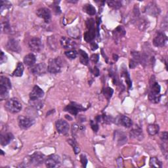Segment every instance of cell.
Instances as JSON below:
<instances>
[{
    "label": "cell",
    "mask_w": 168,
    "mask_h": 168,
    "mask_svg": "<svg viewBox=\"0 0 168 168\" xmlns=\"http://www.w3.org/2000/svg\"><path fill=\"white\" fill-rule=\"evenodd\" d=\"M68 34L70 35L72 38H76V39H78L80 38V30L77 28V27L75 28H70L68 30Z\"/></svg>",
    "instance_id": "obj_30"
},
{
    "label": "cell",
    "mask_w": 168,
    "mask_h": 168,
    "mask_svg": "<svg viewBox=\"0 0 168 168\" xmlns=\"http://www.w3.org/2000/svg\"><path fill=\"white\" fill-rule=\"evenodd\" d=\"M5 109L9 113L16 114L19 113L22 110V104H21V102L19 101L18 98H11L6 102L5 105Z\"/></svg>",
    "instance_id": "obj_2"
},
{
    "label": "cell",
    "mask_w": 168,
    "mask_h": 168,
    "mask_svg": "<svg viewBox=\"0 0 168 168\" xmlns=\"http://www.w3.org/2000/svg\"><path fill=\"white\" fill-rule=\"evenodd\" d=\"M113 57H114V61H117V60L118 59V55H113Z\"/></svg>",
    "instance_id": "obj_48"
},
{
    "label": "cell",
    "mask_w": 168,
    "mask_h": 168,
    "mask_svg": "<svg viewBox=\"0 0 168 168\" xmlns=\"http://www.w3.org/2000/svg\"><path fill=\"white\" fill-rule=\"evenodd\" d=\"M145 13L146 14L150 15L153 16H158L160 13V8L154 2L149 3L146 7Z\"/></svg>",
    "instance_id": "obj_14"
},
{
    "label": "cell",
    "mask_w": 168,
    "mask_h": 168,
    "mask_svg": "<svg viewBox=\"0 0 168 168\" xmlns=\"http://www.w3.org/2000/svg\"><path fill=\"white\" fill-rule=\"evenodd\" d=\"M36 61V56L33 53H30L26 55L24 58V63L28 66H33Z\"/></svg>",
    "instance_id": "obj_22"
},
{
    "label": "cell",
    "mask_w": 168,
    "mask_h": 168,
    "mask_svg": "<svg viewBox=\"0 0 168 168\" xmlns=\"http://www.w3.org/2000/svg\"><path fill=\"white\" fill-rule=\"evenodd\" d=\"M122 74H123L122 76L124 77L125 81H126V84L128 85V88H131V87L132 86V83H131V81L130 80V75H129L127 70H126V69H125V70H123V72H122Z\"/></svg>",
    "instance_id": "obj_34"
},
{
    "label": "cell",
    "mask_w": 168,
    "mask_h": 168,
    "mask_svg": "<svg viewBox=\"0 0 168 168\" xmlns=\"http://www.w3.org/2000/svg\"><path fill=\"white\" fill-rule=\"evenodd\" d=\"M117 122L119 125H121V126L127 128H130L133 126V122L131 119L123 115L119 116L117 119Z\"/></svg>",
    "instance_id": "obj_19"
},
{
    "label": "cell",
    "mask_w": 168,
    "mask_h": 168,
    "mask_svg": "<svg viewBox=\"0 0 168 168\" xmlns=\"http://www.w3.org/2000/svg\"><path fill=\"white\" fill-rule=\"evenodd\" d=\"M68 142L69 143V144H70V145H72V146L73 147V149H74V151L75 154H78L80 152V148L78 147V146H77L76 145V144L75 143L74 141H73L72 139H69L68 141Z\"/></svg>",
    "instance_id": "obj_38"
},
{
    "label": "cell",
    "mask_w": 168,
    "mask_h": 168,
    "mask_svg": "<svg viewBox=\"0 0 168 168\" xmlns=\"http://www.w3.org/2000/svg\"><path fill=\"white\" fill-rule=\"evenodd\" d=\"M60 42H61V46L64 49H72L75 48L76 46V44L74 41L72 40L70 38L64 36L61 38Z\"/></svg>",
    "instance_id": "obj_17"
},
{
    "label": "cell",
    "mask_w": 168,
    "mask_h": 168,
    "mask_svg": "<svg viewBox=\"0 0 168 168\" xmlns=\"http://www.w3.org/2000/svg\"><path fill=\"white\" fill-rule=\"evenodd\" d=\"M28 45L31 51L36 53L40 52L43 48L41 40L38 38H32L31 40L29 41Z\"/></svg>",
    "instance_id": "obj_9"
},
{
    "label": "cell",
    "mask_w": 168,
    "mask_h": 168,
    "mask_svg": "<svg viewBox=\"0 0 168 168\" xmlns=\"http://www.w3.org/2000/svg\"><path fill=\"white\" fill-rule=\"evenodd\" d=\"M65 55L67 57L70 59H74L77 57V53L75 50H70L68 51H66Z\"/></svg>",
    "instance_id": "obj_37"
},
{
    "label": "cell",
    "mask_w": 168,
    "mask_h": 168,
    "mask_svg": "<svg viewBox=\"0 0 168 168\" xmlns=\"http://www.w3.org/2000/svg\"><path fill=\"white\" fill-rule=\"evenodd\" d=\"M137 65H138V63L136 61H135V60H133V59L131 60L130 62V68H132V69L135 68Z\"/></svg>",
    "instance_id": "obj_42"
},
{
    "label": "cell",
    "mask_w": 168,
    "mask_h": 168,
    "mask_svg": "<svg viewBox=\"0 0 168 168\" xmlns=\"http://www.w3.org/2000/svg\"><path fill=\"white\" fill-rule=\"evenodd\" d=\"M137 21H139V23H138V27H139L140 30L144 31L148 27L149 23L146 19L142 18V19H138Z\"/></svg>",
    "instance_id": "obj_29"
},
{
    "label": "cell",
    "mask_w": 168,
    "mask_h": 168,
    "mask_svg": "<svg viewBox=\"0 0 168 168\" xmlns=\"http://www.w3.org/2000/svg\"><path fill=\"white\" fill-rule=\"evenodd\" d=\"M63 66V63L60 57L51 59L49 61L48 66H47V70L51 74H57V73L61 72Z\"/></svg>",
    "instance_id": "obj_4"
},
{
    "label": "cell",
    "mask_w": 168,
    "mask_h": 168,
    "mask_svg": "<svg viewBox=\"0 0 168 168\" xmlns=\"http://www.w3.org/2000/svg\"><path fill=\"white\" fill-rule=\"evenodd\" d=\"M114 36L116 39H119L122 38V36H124L125 34H126V31H125L124 28L121 27V26H119L118 27L116 28L113 32Z\"/></svg>",
    "instance_id": "obj_28"
},
{
    "label": "cell",
    "mask_w": 168,
    "mask_h": 168,
    "mask_svg": "<svg viewBox=\"0 0 168 168\" xmlns=\"http://www.w3.org/2000/svg\"><path fill=\"white\" fill-rule=\"evenodd\" d=\"M2 30L6 34L12 33V28L9 24V23L8 22V20H6L5 23H3L2 24Z\"/></svg>",
    "instance_id": "obj_33"
},
{
    "label": "cell",
    "mask_w": 168,
    "mask_h": 168,
    "mask_svg": "<svg viewBox=\"0 0 168 168\" xmlns=\"http://www.w3.org/2000/svg\"><path fill=\"white\" fill-rule=\"evenodd\" d=\"M54 11L57 14H60L61 13V8L58 5H54Z\"/></svg>",
    "instance_id": "obj_46"
},
{
    "label": "cell",
    "mask_w": 168,
    "mask_h": 168,
    "mask_svg": "<svg viewBox=\"0 0 168 168\" xmlns=\"http://www.w3.org/2000/svg\"><path fill=\"white\" fill-rule=\"evenodd\" d=\"M88 31L84 34V40L88 43H92V41L95 38V20L93 19H89L86 21Z\"/></svg>",
    "instance_id": "obj_3"
},
{
    "label": "cell",
    "mask_w": 168,
    "mask_h": 168,
    "mask_svg": "<svg viewBox=\"0 0 168 168\" xmlns=\"http://www.w3.org/2000/svg\"><path fill=\"white\" fill-rule=\"evenodd\" d=\"M44 96V91L38 85L34 86L32 91L30 93V101L39 100Z\"/></svg>",
    "instance_id": "obj_15"
},
{
    "label": "cell",
    "mask_w": 168,
    "mask_h": 168,
    "mask_svg": "<svg viewBox=\"0 0 168 168\" xmlns=\"http://www.w3.org/2000/svg\"><path fill=\"white\" fill-rule=\"evenodd\" d=\"M114 139L118 145H123L127 143V137L122 131H115Z\"/></svg>",
    "instance_id": "obj_18"
},
{
    "label": "cell",
    "mask_w": 168,
    "mask_h": 168,
    "mask_svg": "<svg viewBox=\"0 0 168 168\" xmlns=\"http://www.w3.org/2000/svg\"><path fill=\"white\" fill-rule=\"evenodd\" d=\"M47 71H48L47 70V66L44 63H39L36 64V65H34L31 69V72L32 73V74L36 76L44 75Z\"/></svg>",
    "instance_id": "obj_10"
},
{
    "label": "cell",
    "mask_w": 168,
    "mask_h": 168,
    "mask_svg": "<svg viewBox=\"0 0 168 168\" xmlns=\"http://www.w3.org/2000/svg\"><path fill=\"white\" fill-rule=\"evenodd\" d=\"M130 134L131 138L135 139L139 141H141L144 137L143 130H142V129L139 127H136L135 128H133V130L130 131Z\"/></svg>",
    "instance_id": "obj_20"
},
{
    "label": "cell",
    "mask_w": 168,
    "mask_h": 168,
    "mask_svg": "<svg viewBox=\"0 0 168 168\" xmlns=\"http://www.w3.org/2000/svg\"><path fill=\"white\" fill-rule=\"evenodd\" d=\"M90 59H91V61L93 63H97L98 61V60H99V55L97 54H93L91 55V57Z\"/></svg>",
    "instance_id": "obj_41"
},
{
    "label": "cell",
    "mask_w": 168,
    "mask_h": 168,
    "mask_svg": "<svg viewBox=\"0 0 168 168\" xmlns=\"http://www.w3.org/2000/svg\"><path fill=\"white\" fill-rule=\"evenodd\" d=\"M113 93H114L113 89L109 87L106 88L105 89H104V90H103V95H104L105 97L107 98L108 100H109L112 97V96H113Z\"/></svg>",
    "instance_id": "obj_36"
},
{
    "label": "cell",
    "mask_w": 168,
    "mask_h": 168,
    "mask_svg": "<svg viewBox=\"0 0 168 168\" xmlns=\"http://www.w3.org/2000/svg\"><path fill=\"white\" fill-rule=\"evenodd\" d=\"M56 128H57V130L59 133L63 135H66L68 133L70 126L65 120H59L56 122Z\"/></svg>",
    "instance_id": "obj_11"
},
{
    "label": "cell",
    "mask_w": 168,
    "mask_h": 168,
    "mask_svg": "<svg viewBox=\"0 0 168 168\" xmlns=\"http://www.w3.org/2000/svg\"><path fill=\"white\" fill-rule=\"evenodd\" d=\"M90 123H91V126L92 130L94 131V132L97 133L98 130V125L97 124V122H95V121H93V120H91V122H90Z\"/></svg>",
    "instance_id": "obj_39"
},
{
    "label": "cell",
    "mask_w": 168,
    "mask_h": 168,
    "mask_svg": "<svg viewBox=\"0 0 168 168\" xmlns=\"http://www.w3.org/2000/svg\"><path fill=\"white\" fill-rule=\"evenodd\" d=\"M45 156L40 152L34 153L29 158V162L34 166H39L42 164L45 161Z\"/></svg>",
    "instance_id": "obj_8"
},
{
    "label": "cell",
    "mask_w": 168,
    "mask_h": 168,
    "mask_svg": "<svg viewBox=\"0 0 168 168\" xmlns=\"http://www.w3.org/2000/svg\"><path fill=\"white\" fill-rule=\"evenodd\" d=\"M9 90L3 86H0V100H5L9 97Z\"/></svg>",
    "instance_id": "obj_32"
},
{
    "label": "cell",
    "mask_w": 168,
    "mask_h": 168,
    "mask_svg": "<svg viewBox=\"0 0 168 168\" xmlns=\"http://www.w3.org/2000/svg\"><path fill=\"white\" fill-rule=\"evenodd\" d=\"M7 48L10 50L11 51H13V52H16V53H19L21 48L19 45V44L18 41H16L15 39H9L8 40L7 45H6Z\"/></svg>",
    "instance_id": "obj_16"
},
{
    "label": "cell",
    "mask_w": 168,
    "mask_h": 168,
    "mask_svg": "<svg viewBox=\"0 0 168 168\" xmlns=\"http://www.w3.org/2000/svg\"><path fill=\"white\" fill-rule=\"evenodd\" d=\"M78 53H79L80 57V63L82 64H84V65H88L89 63V58L88 57V54L86 53L84 51L81 50V49L79 50Z\"/></svg>",
    "instance_id": "obj_24"
},
{
    "label": "cell",
    "mask_w": 168,
    "mask_h": 168,
    "mask_svg": "<svg viewBox=\"0 0 168 168\" xmlns=\"http://www.w3.org/2000/svg\"><path fill=\"white\" fill-rule=\"evenodd\" d=\"M160 131V127L157 124H149L147 127V131L150 135H155Z\"/></svg>",
    "instance_id": "obj_23"
},
{
    "label": "cell",
    "mask_w": 168,
    "mask_h": 168,
    "mask_svg": "<svg viewBox=\"0 0 168 168\" xmlns=\"http://www.w3.org/2000/svg\"><path fill=\"white\" fill-rule=\"evenodd\" d=\"M24 65L22 63H19L17 64L16 68L15 70V71L13 72V76L16 77H21L23 75L24 72Z\"/></svg>",
    "instance_id": "obj_25"
},
{
    "label": "cell",
    "mask_w": 168,
    "mask_h": 168,
    "mask_svg": "<svg viewBox=\"0 0 168 168\" xmlns=\"http://www.w3.org/2000/svg\"><path fill=\"white\" fill-rule=\"evenodd\" d=\"M14 139V135L11 133H7L5 134H2L0 137V142L2 146H6L9 144L12 140Z\"/></svg>",
    "instance_id": "obj_21"
},
{
    "label": "cell",
    "mask_w": 168,
    "mask_h": 168,
    "mask_svg": "<svg viewBox=\"0 0 168 168\" xmlns=\"http://www.w3.org/2000/svg\"><path fill=\"white\" fill-rule=\"evenodd\" d=\"M36 15L38 17L44 19L46 23H50L51 19V13L50 10L47 8L43 7L39 9L36 11Z\"/></svg>",
    "instance_id": "obj_12"
},
{
    "label": "cell",
    "mask_w": 168,
    "mask_h": 168,
    "mask_svg": "<svg viewBox=\"0 0 168 168\" xmlns=\"http://www.w3.org/2000/svg\"><path fill=\"white\" fill-rule=\"evenodd\" d=\"M167 41V37L164 32L162 31H157L153 40L154 45L158 47H162L166 44Z\"/></svg>",
    "instance_id": "obj_5"
},
{
    "label": "cell",
    "mask_w": 168,
    "mask_h": 168,
    "mask_svg": "<svg viewBox=\"0 0 168 168\" xmlns=\"http://www.w3.org/2000/svg\"><path fill=\"white\" fill-rule=\"evenodd\" d=\"M0 86L6 88L9 90L11 89V82L10 80L5 76H2L0 77Z\"/></svg>",
    "instance_id": "obj_26"
},
{
    "label": "cell",
    "mask_w": 168,
    "mask_h": 168,
    "mask_svg": "<svg viewBox=\"0 0 168 168\" xmlns=\"http://www.w3.org/2000/svg\"><path fill=\"white\" fill-rule=\"evenodd\" d=\"M18 122L19 126L21 129H23V130H27V129L30 127L34 124V123H35V120L31 117H28V116H20L19 117Z\"/></svg>",
    "instance_id": "obj_6"
},
{
    "label": "cell",
    "mask_w": 168,
    "mask_h": 168,
    "mask_svg": "<svg viewBox=\"0 0 168 168\" xmlns=\"http://www.w3.org/2000/svg\"><path fill=\"white\" fill-rule=\"evenodd\" d=\"M108 5L110 7L118 9L122 7V2L120 1H109L107 2Z\"/></svg>",
    "instance_id": "obj_35"
},
{
    "label": "cell",
    "mask_w": 168,
    "mask_h": 168,
    "mask_svg": "<svg viewBox=\"0 0 168 168\" xmlns=\"http://www.w3.org/2000/svg\"><path fill=\"white\" fill-rule=\"evenodd\" d=\"M68 3H77V1H68Z\"/></svg>",
    "instance_id": "obj_49"
},
{
    "label": "cell",
    "mask_w": 168,
    "mask_h": 168,
    "mask_svg": "<svg viewBox=\"0 0 168 168\" xmlns=\"http://www.w3.org/2000/svg\"><path fill=\"white\" fill-rule=\"evenodd\" d=\"M161 88L160 85L156 81L155 77H151L150 83V90L148 93V100L154 104H157L160 101Z\"/></svg>",
    "instance_id": "obj_1"
},
{
    "label": "cell",
    "mask_w": 168,
    "mask_h": 168,
    "mask_svg": "<svg viewBox=\"0 0 168 168\" xmlns=\"http://www.w3.org/2000/svg\"><path fill=\"white\" fill-rule=\"evenodd\" d=\"M45 165L47 167L53 168L59 166L60 163H61V160L60 158L57 155H51L48 158H47L45 161Z\"/></svg>",
    "instance_id": "obj_13"
},
{
    "label": "cell",
    "mask_w": 168,
    "mask_h": 168,
    "mask_svg": "<svg viewBox=\"0 0 168 168\" xmlns=\"http://www.w3.org/2000/svg\"><path fill=\"white\" fill-rule=\"evenodd\" d=\"M167 137H168V135H167V131H164V132H163L162 133V134H161V139L163 141H164V142H167Z\"/></svg>",
    "instance_id": "obj_43"
},
{
    "label": "cell",
    "mask_w": 168,
    "mask_h": 168,
    "mask_svg": "<svg viewBox=\"0 0 168 168\" xmlns=\"http://www.w3.org/2000/svg\"><path fill=\"white\" fill-rule=\"evenodd\" d=\"M91 49L93 51H95L96 49H98V45L96 44V43L95 42H93V43H91Z\"/></svg>",
    "instance_id": "obj_47"
},
{
    "label": "cell",
    "mask_w": 168,
    "mask_h": 168,
    "mask_svg": "<svg viewBox=\"0 0 168 168\" xmlns=\"http://www.w3.org/2000/svg\"><path fill=\"white\" fill-rule=\"evenodd\" d=\"M86 109L80 104H77L76 102H72L70 104L68 105L64 110L65 112H68L70 114L76 116L80 111H85Z\"/></svg>",
    "instance_id": "obj_7"
},
{
    "label": "cell",
    "mask_w": 168,
    "mask_h": 168,
    "mask_svg": "<svg viewBox=\"0 0 168 168\" xmlns=\"http://www.w3.org/2000/svg\"><path fill=\"white\" fill-rule=\"evenodd\" d=\"M83 9L84 12H85L86 13H88L89 15L93 16L96 14V9L91 4H85L83 7Z\"/></svg>",
    "instance_id": "obj_27"
},
{
    "label": "cell",
    "mask_w": 168,
    "mask_h": 168,
    "mask_svg": "<svg viewBox=\"0 0 168 168\" xmlns=\"http://www.w3.org/2000/svg\"><path fill=\"white\" fill-rule=\"evenodd\" d=\"M149 164L150 167H156V168H160L162 167V162L158 160V159L156 157H152L150 159Z\"/></svg>",
    "instance_id": "obj_31"
},
{
    "label": "cell",
    "mask_w": 168,
    "mask_h": 168,
    "mask_svg": "<svg viewBox=\"0 0 168 168\" xmlns=\"http://www.w3.org/2000/svg\"><path fill=\"white\" fill-rule=\"evenodd\" d=\"M6 61H7V57L5 56V55L3 53V51H2L1 57H0V63H1V64H3Z\"/></svg>",
    "instance_id": "obj_44"
},
{
    "label": "cell",
    "mask_w": 168,
    "mask_h": 168,
    "mask_svg": "<svg viewBox=\"0 0 168 168\" xmlns=\"http://www.w3.org/2000/svg\"><path fill=\"white\" fill-rule=\"evenodd\" d=\"M80 160H81V163H82L83 167H85L86 166H87L88 163V159L86 158V156L84 154H81L80 156Z\"/></svg>",
    "instance_id": "obj_40"
},
{
    "label": "cell",
    "mask_w": 168,
    "mask_h": 168,
    "mask_svg": "<svg viewBox=\"0 0 168 168\" xmlns=\"http://www.w3.org/2000/svg\"><path fill=\"white\" fill-rule=\"evenodd\" d=\"M93 74L95 75V76H98L99 75V70H98V68H97V67L95 66L93 68V70H91Z\"/></svg>",
    "instance_id": "obj_45"
}]
</instances>
